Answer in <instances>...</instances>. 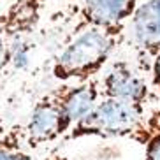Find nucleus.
<instances>
[{"label": "nucleus", "mask_w": 160, "mask_h": 160, "mask_svg": "<svg viewBox=\"0 0 160 160\" xmlns=\"http://www.w3.org/2000/svg\"><path fill=\"white\" fill-rule=\"evenodd\" d=\"M127 42V25L88 27L69 37L53 58L51 76L60 81H88L99 76L113 53Z\"/></svg>", "instance_id": "1"}, {"label": "nucleus", "mask_w": 160, "mask_h": 160, "mask_svg": "<svg viewBox=\"0 0 160 160\" xmlns=\"http://www.w3.org/2000/svg\"><path fill=\"white\" fill-rule=\"evenodd\" d=\"M146 106L113 97H102L86 116H83L67 132L62 141H76L85 137H127L141 122Z\"/></svg>", "instance_id": "2"}, {"label": "nucleus", "mask_w": 160, "mask_h": 160, "mask_svg": "<svg viewBox=\"0 0 160 160\" xmlns=\"http://www.w3.org/2000/svg\"><path fill=\"white\" fill-rule=\"evenodd\" d=\"M49 0H9L0 12V33L9 41L11 63L21 69L28 63V37L42 21Z\"/></svg>", "instance_id": "3"}, {"label": "nucleus", "mask_w": 160, "mask_h": 160, "mask_svg": "<svg viewBox=\"0 0 160 160\" xmlns=\"http://www.w3.org/2000/svg\"><path fill=\"white\" fill-rule=\"evenodd\" d=\"M146 71L128 60H114L104 72L100 83L102 97H113L128 102L150 106L157 100L150 79H146Z\"/></svg>", "instance_id": "4"}, {"label": "nucleus", "mask_w": 160, "mask_h": 160, "mask_svg": "<svg viewBox=\"0 0 160 160\" xmlns=\"http://www.w3.org/2000/svg\"><path fill=\"white\" fill-rule=\"evenodd\" d=\"M127 42L137 57V65L148 72L160 49V0L139 2L127 21Z\"/></svg>", "instance_id": "5"}, {"label": "nucleus", "mask_w": 160, "mask_h": 160, "mask_svg": "<svg viewBox=\"0 0 160 160\" xmlns=\"http://www.w3.org/2000/svg\"><path fill=\"white\" fill-rule=\"evenodd\" d=\"M74 5L71 35L88 27L127 25L139 0H69Z\"/></svg>", "instance_id": "6"}, {"label": "nucleus", "mask_w": 160, "mask_h": 160, "mask_svg": "<svg viewBox=\"0 0 160 160\" xmlns=\"http://www.w3.org/2000/svg\"><path fill=\"white\" fill-rule=\"evenodd\" d=\"M67 134V127L63 123L60 108L51 92L39 97L33 104L28 120L23 125L25 144L35 150L44 144L55 142L57 139H63Z\"/></svg>", "instance_id": "7"}, {"label": "nucleus", "mask_w": 160, "mask_h": 160, "mask_svg": "<svg viewBox=\"0 0 160 160\" xmlns=\"http://www.w3.org/2000/svg\"><path fill=\"white\" fill-rule=\"evenodd\" d=\"M51 93L60 108L67 132L72 128L74 123L86 116L102 99L100 83L97 78L88 81H63L60 86L51 90Z\"/></svg>", "instance_id": "8"}, {"label": "nucleus", "mask_w": 160, "mask_h": 160, "mask_svg": "<svg viewBox=\"0 0 160 160\" xmlns=\"http://www.w3.org/2000/svg\"><path fill=\"white\" fill-rule=\"evenodd\" d=\"M125 139L136 141L144 150V160H160V109L146 113Z\"/></svg>", "instance_id": "9"}, {"label": "nucleus", "mask_w": 160, "mask_h": 160, "mask_svg": "<svg viewBox=\"0 0 160 160\" xmlns=\"http://www.w3.org/2000/svg\"><path fill=\"white\" fill-rule=\"evenodd\" d=\"M21 141H25L23 127H14L0 137V160H33L28 151L21 148Z\"/></svg>", "instance_id": "10"}, {"label": "nucleus", "mask_w": 160, "mask_h": 160, "mask_svg": "<svg viewBox=\"0 0 160 160\" xmlns=\"http://www.w3.org/2000/svg\"><path fill=\"white\" fill-rule=\"evenodd\" d=\"M148 74H150V83L153 92H155V97L160 100V49L148 67Z\"/></svg>", "instance_id": "11"}, {"label": "nucleus", "mask_w": 160, "mask_h": 160, "mask_svg": "<svg viewBox=\"0 0 160 160\" xmlns=\"http://www.w3.org/2000/svg\"><path fill=\"white\" fill-rule=\"evenodd\" d=\"M7 65H11V46L9 41L0 33V76L4 74Z\"/></svg>", "instance_id": "12"}, {"label": "nucleus", "mask_w": 160, "mask_h": 160, "mask_svg": "<svg viewBox=\"0 0 160 160\" xmlns=\"http://www.w3.org/2000/svg\"><path fill=\"white\" fill-rule=\"evenodd\" d=\"M44 160H72V158H69L67 155H62V153H51V155H48Z\"/></svg>", "instance_id": "13"}, {"label": "nucleus", "mask_w": 160, "mask_h": 160, "mask_svg": "<svg viewBox=\"0 0 160 160\" xmlns=\"http://www.w3.org/2000/svg\"><path fill=\"white\" fill-rule=\"evenodd\" d=\"M9 130V127H7V123H5V120L2 118V114H0V137L5 136V132Z\"/></svg>", "instance_id": "14"}, {"label": "nucleus", "mask_w": 160, "mask_h": 160, "mask_svg": "<svg viewBox=\"0 0 160 160\" xmlns=\"http://www.w3.org/2000/svg\"><path fill=\"white\" fill-rule=\"evenodd\" d=\"M0 2H9V0H0Z\"/></svg>", "instance_id": "15"}]
</instances>
